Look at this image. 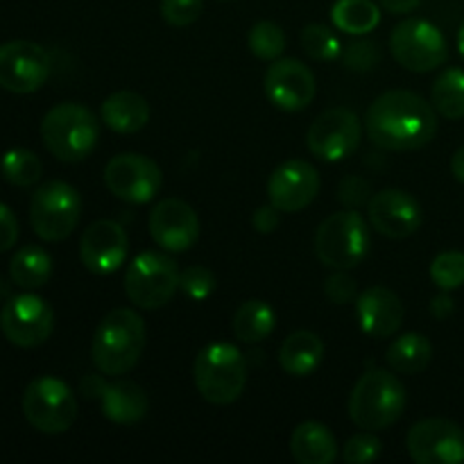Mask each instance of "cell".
<instances>
[{"label": "cell", "instance_id": "9c48e42d", "mask_svg": "<svg viewBox=\"0 0 464 464\" xmlns=\"http://www.w3.org/2000/svg\"><path fill=\"white\" fill-rule=\"evenodd\" d=\"M23 415L39 433H66L77 417L75 394L63 381L41 376L32 381L23 392Z\"/></svg>", "mask_w": 464, "mask_h": 464}, {"label": "cell", "instance_id": "4fadbf2b", "mask_svg": "<svg viewBox=\"0 0 464 464\" xmlns=\"http://www.w3.org/2000/svg\"><path fill=\"white\" fill-rule=\"evenodd\" d=\"M50 54L32 41H9L0 45V86L12 93H34L48 82Z\"/></svg>", "mask_w": 464, "mask_h": 464}, {"label": "cell", "instance_id": "277c9868", "mask_svg": "<svg viewBox=\"0 0 464 464\" xmlns=\"http://www.w3.org/2000/svg\"><path fill=\"white\" fill-rule=\"evenodd\" d=\"M406 411V388L385 370H372L361 376L349 397V417L362 430H385L397 424Z\"/></svg>", "mask_w": 464, "mask_h": 464}, {"label": "cell", "instance_id": "f1b7e54d", "mask_svg": "<svg viewBox=\"0 0 464 464\" xmlns=\"http://www.w3.org/2000/svg\"><path fill=\"white\" fill-rule=\"evenodd\" d=\"M331 18L347 34H370L381 23V12L372 0H338L331 9Z\"/></svg>", "mask_w": 464, "mask_h": 464}, {"label": "cell", "instance_id": "7a4b0ae2", "mask_svg": "<svg viewBox=\"0 0 464 464\" xmlns=\"http://www.w3.org/2000/svg\"><path fill=\"white\" fill-rule=\"evenodd\" d=\"M145 349V322L131 308H116L98 324L91 356L100 374L122 376L139 362Z\"/></svg>", "mask_w": 464, "mask_h": 464}, {"label": "cell", "instance_id": "d6986e66", "mask_svg": "<svg viewBox=\"0 0 464 464\" xmlns=\"http://www.w3.org/2000/svg\"><path fill=\"white\" fill-rule=\"evenodd\" d=\"M367 211H370L372 227L381 236L394 240L415 234L421 227V218H424L420 202L411 193L399 188H385L372 195Z\"/></svg>", "mask_w": 464, "mask_h": 464}, {"label": "cell", "instance_id": "f35d334b", "mask_svg": "<svg viewBox=\"0 0 464 464\" xmlns=\"http://www.w3.org/2000/svg\"><path fill=\"white\" fill-rule=\"evenodd\" d=\"M338 198L344 207L353 208V211L361 207H365V204H370V199H372L370 181L362 179V177H358V175L344 177V179L340 181Z\"/></svg>", "mask_w": 464, "mask_h": 464}, {"label": "cell", "instance_id": "30bf717a", "mask_svg": "<svg viewBox=\"0 0 464 464\" xmlns=\"http://www.w3.org/2000/svg\"><path fill=\"white\" fill-rule=\"evenodd\" d=\"M390 53L406 71L430 72L449 59V45L440 27L426 18H406L390 34Z\"/></svg>", "mask_w": 464, "mask_h": 464}, {"label": "cell", "instance_id": "1f68e13d", "mask_svg": "<svg viewBox=\"0 0 464 464\" xmlns=\"http://www.w3.org/2000/svg\"><path fill=\"white\" fill-rule=\"evenodd\" d=\"M249 50L263 62H276L285 50V34L276 23L261 21L249 30Z\"/></svg>", "mask_w": 464, "mask_h": 464}, {"label": "cell", "instance_id": "7dc6e473", "mask_svg": "<svg viewBox=\"0 0 464 464\" xmlns=\"http://www.w3.org/2000/svg\"><path fill=\"white\" fill-rule=\"evenodd\" d=\"M458 50H460V54L464 59V21H462L460 30H458Z\"/></svg>", "mask_w": 464, "mask_h": 464}, {"label": "cell", "instance_id": "7c38bea8", "mask_svg": "<svg viewBox=\"0 0 464 464\" xmlns=\"http://www.w3.org/2000/svg\"><path fill=\"white\" fill-rule=\"evenodd\" d=\"M104 184L118 199L130 204H148L157 198L163 184L161 168L143 154H118L104 168Z\"/></svg>", "mask_w": 464, "mask_h": 464}, {"label": "cell", "instance_id": "3957f363", "mask_svg": "<svg viewBox=\"0 0 464 464\" xmlns=\"http://www.w3.org/2000/svg\"><path fill=\"white\" fill-rule=\"evenodd\" d=\"M41 139L45 150L63 163L84 161L100 139V122L89 107L62 102L41 121Z\"/></svg>", "mask_w": 464, "mask_h": 464}, {"label": "cell", "instance_id": "44dd1931", "mask_svg": "<svg viewBox=\"0 0 464 464\" xmlns=\"http://www.w3.org/2000/svg\"><path fill=\"white\" fill-rule=\"evenodd\" d=\"M403 304L397 293L383 285L367 288L356 297V317L358 326L370 338L383 340L397 334L403 324Z\"/></svg>", "mask_w": 464, "mask_h": 464}, {"label": "cell", "instance_id": "ac0fdd59", "mask_svg": "<svg viewBox=\"0 0 464 464\" xmlns=\"http://www.w3.org/2000/svg\"><path fill=\"white\" fill-rule=\"evenodd\" d=\"M320 193V175L304 159L284 161L267 181V198L284 213H299Z\"/></svg>", "mask_w": 464, "mask_h": 464}, {"label": "cell", "instance_id": "8992f818", "mask_svg": "<svg viewBox=\"0 0 464 464\" xmlns=\"http://www.w3.org/2000/svg\"><path fill=\"white\" fill-rule=\"evenodd\" d=\"M370 245L367 222L353 208L329 216L315 234L317 258L335 270H352L361 266L370 252Z\"/></svg>", "mask_w": 464, "mask_h": 464}, {"label": "cell", "instance_id": "83f0119b", "mask_svg": "<svg viewBox=\"0 0 464 464\" xmlns=\"http://www.w3.org/2000/svg\"><path fill=\"white\" fill-rule=\"evenodd\" d=\"M231 326H234V335L240 343L256 344L270 338L276 326V315L270 304L261 302V299H249L236 311Z\"/></svg>", "mask_w": 464, "mask_h": 464}, {"label": "cell", "instance_id": "bcb514c9", "mask_svg": "<svg viewBox=\"0 0 464 464\" xmlns=\"http://www.w3.org/2000/svg\"><path fill=\"white\" fill-rule=\"evenodd\" d=\"M451 172H453V177H456V179L460 181V184H464V145H462L460 150H458L456 154H453Z\"/></svg>", "mask_w": 464, "mask_h": 464}, {"label": "cell", "instance_id": "d6a6232c", "mask_svg": "<svg viewBox=\"0 0 464 464\" xmlns=\"http://www.w3.org/2000/svg\"><path fill=\"white\" fill-rule=\"evenodd\" d=\"M302 48L308 57L317 59V62H331V59H338L343 54L338 36L320 23H311V25L304 27Z\"/></svg>", "mask_w": 464, "mask_h": 464}, {"label": "cell", "instance_id": "e575fe53", "mask_svg": "<svg viewBox=\"0 0 464 464\" xmlns=\"http://www.w3.org/2000/svg\"><path fill=\"white\" fill-rule=\"evenodd\" d=\"M179 288L184 290L186 297L204 302L216 290V275L204 266H190L179 275Z\"/></svg>", "mask_w": 464, "mask_h": 464}, {"label": "cell", "instance_id": "e0dca14e", "mask_svg": "<svg viewBox=\"0 0 464 464\" xmlns=\"http://www.w3.org/2000/svg\"><path fill=\"white\" fill-rule=\"evenodd\" d=\"M150 234L163 252H188L199 238V218L184 199H163L150 213Z\"/></svg>", "mask_w": 464, "mask_h": 464}, {"label": "cell", "instance_id": "6da1fadb", "mask_svg": "<svg viewBox=\"0 0 464 464\" xmlns=\"http://www.w3.org/2000/svg\"><path fill=\"white\" fill-rule=\"evenodd\" d=\"M372 143L390 152L421 150L435 139V107L412 91H385L372 102L365 116Z\"/></svg>", "mask_w": 464, "mask_h": 464}, {"label": "cell", "instance_id": "ba28073f", "mask_svg": "<svg viewBox=\"0 0 464 464\" xmlns=\"http://www.w3.org/2000/svg\"><path fill=\"white\" fill-rule=\"evenodd\" d=\"M82 218V198L66 181H45L30 202V222L45 243L66 240Z\"/></svg>", "mask_w": 464, "mask_h": 464}, {"label": "cell", "instance_id": "d4e9b609", "mask_svg": "<svg viewBox=\"0 0 464 464\" xmlns=\"http://www.w3.org/2000/svg\"><path fill=\"white\" fill-rule=\"evenodd\" d=\"M324 361V343L313 331H295L279 352L281 370L290 376H311Z\"/></svg>", "mask_w": 464, "mask_h": 464}, {"label": "cell", "instance_id": "484cf974", "mask_svg": "<svg viewBox=\"0 0 464 464\" xmlns=\"http://www.w3.org/2000/svg\"><path fill=\"white\" fill-rule=\"evenodd\" d=\"M9 276L23 290L44 288L53 276V258L44 247L27 245L18 249L9 261Z\"/></svg>", "mask_w": 464, "mask_h": 464}, {"label": "cell", "instance_id": "cb8c5ba5", "mask_svg": "<svg viewBox=\"0 0 464 464\" xmlns=\"http://www.w3.org/2000/svg\"><path fill=\"white\" fill-rule=\"evenodd\" d=\"M290 451L299 464H331L338 458V442L324 424L304 421L290 438Z\"/></svg>", "mask_w": 464, "mask_h": 464}, {"label": "cell", "instance_id": "74e56055", "mask_svg": "<svg viewBox=\"0 0 464 464\" xmlns=\"http://www.w3.org/2000/svg\"><path fill=\"white\" fill-rule=\"evenodd\" d=\"M379 59L381 53L372 41H353L343 53V62L349 71H372Z\"/></svg>", "mask_w": 464, "mask_h": 464}, {"label": "cell", "instance_id": "9a60e30c", "mask_svg": "<svg viewBox=\"0 0 464 464\" xmlns=\"http://www.w3.org/2000/svg\"><path fill=\"white\" fill-rule=\"evenodd\" d=\"M408 453L420 464L464 462V430L449 420H421L406 438Z\"/></svg>", "mask_w": 464, "mask_h": 464}, {"label": "cell", "instance_id": "60d3db41", "mask_svg": "<svg viewBox=\"0 0 464 464\" xmlns=\"http://www.w3.org/2000/svg\"><path fill=\"white\" fill-rule=\"evenodd\" d=\"M18 240V220L7 204L0 202V254L9 252Z\"/></svg>", "mask_w": 464, "mask_h": 464}, {"label": "cell", "instance_id": "f546056e", "mask_svg": "<svg viewBox=\"0 0 464 464\" xmlns=\"http://www.w3.org/2000/svg\"><path fill=\"white\" fill-rule=\"evenodd\" d=\"M433 107L449 121L464 118V71L447 68L433 84Z\"/></svg>", "mask_w": 464, "mask_h": 464}, {"label": "cell", "instance_id": "52a82bcc", "mask_svg": "<svg viewBox=\"0 0 464 464\" xmlns=\"http://www.w3.org/2000/svg\"><path fill=\"white\" fill-rule=\"evenodd\" d=\"M179 267L163 252H143L125 272V295L134 306L157 311L179 290Z\"/></svg>", "mask_w": 464, "mask_h": 464}, {"label": "cell", "instance_id": "4dcf8cb0", "mask_svg": "<svg viewBox=\"0 0 464 464\" xmlns=\"http://www.w3.org/2000/svg\"><path fill=\"white\" fill-rule=\"evenodd\" d=\"M0 172H3V179L7 184L25 188V186L36 184L41 179V175H44V163H41V159L32 150L14 148L3 154Z\"/></svg>", "mask_w": 464, "mask_h": 464}, {"label": "cell", "instance_id": "f6af8a7d", "mask_svg": "<svg viewBox=\"0 0 464 464\" xmlns=\"http://www.w3.org/2000/svg\"><path fill=\"white\" fill-rule=\"evenodd\" d=\"M379 3L392 14H408L415 7H420L421 0H379Z\"/></svg>", "mask_w": 464, "mask_h": 464}, {"label": "cell", "instance_id": "836d02e7", "mask_svg": "<svg viewBox=\"0 0 464 464\" xmlns=\"http://www.w3.org/2000/svg\"><path fill=\"white\" fill-rule=\"evenodd\" d=\"M430 279L444 293L464 285V252H442L430 263Z\"/></svg>", "mask_w": 464, "mask_h": 464}, {"label": "cell", "instance_id": "b9f144b4", "mask_svg": "<svg viewBox=\"0 0 464 464\" xmlns=\"http://www.w3.org/2000/svg\"><path fill=\"white\" fill-rule=\"evenodd\" d=\"M279 208L275 204H266V207L256 208L252 216V225L258 234H272L276 227L281 225V216H279Z\"/></svg>", "mask_w": 464, "mask_h": 464}, {"label": "cell", "instance_id": "8fae6325", "mask_svg": "<svg viewBox=\"0 0 464 464\" xmlns=\"http://www.w3.org/2000/svg\"><path fill=\"white\" fill-rule=\"evenodd\" d=\"M54 313L39 295H16L0 311V331L12 344L23 349L41 347L53 335Z\"/></svg>", "mask_w": 464, "mask_h": 464}, {"label": "cell", "instance_id": "ee69618b", "mask_svg": "<svg viewBox=\"0 0 464 464\" xmlns=\"http://www.w3.org/2000/svg\"><path fill=\"white\" fill-rule=\"evenodd\" d=\"M453 311H456V306H453V299L449 297V295H440V297H435L433 302H430V313H433V317H438V320H447Z\"/></svg>", "mask_w": 464, "mask_h": 464}, {"label": "cell", "instance_id": "ffe728a7", "mask_svg": "<svg viewBox=\"0 0 464 464\" xmlns=\"http://www.w3.org/2000/svg\"><path fill=\"white\" fill-rule=\"evenodd\" d=\"M125 229L113 220H98L89 225L80 240V258L95 275H111L127 258Z\"/></svg>", "mask_w": 464, "mask_h": 464}, {"label": "cell", "instance_id": "7bdbcfd3", "mask_svg": "<svg viewBox=\"0 0 464 464\" xmlns=\"http://www.w3.org/2000/svg\"><path fill=\"white\" fill-rule=\"evenodd\" d=\"M104 385H107V381H104L102 376H98V374L84 376L80 383V392L84 394V399H93V401H98V397H100V392H102Z\"/></svg>", "mask_w": 464, "mask_h": 464}, {"label": "cell", "instance_id": "d590c367", "mask_svg": "<svg viewBox=\"0 0 464 464\" xmlns=\"http://www.w3.org/2000/svg\"><path fill=\"white\" fill-rule=\"evenodd\" d=\"M204 0H161V16L168 25H193L202 16Z\"/></svg>", "mask_w": 464, "mask_h": 464}, {"label": "cell", "instance_id": "2e32d148", "mask_svg": "<svg viewBox=\"0 0 464 464\" xmlns=\"http://www.w3.org/2000/svg\"><path fill=\"white\" fill-rule=\"evenodd\" d=\"M266 95L281 111H302L315 98V77L299 59H276L266 72Z\"/></svg>", "mask_w": 464, "mask_h": 464}, {"label": "cell", "instance_id": "603a6c76", "mask_svg": "<svg viewBox=\"0 0 464 464\" xmlns=\"http://www.w3.org/2000/svg\"><path fill=\"white\" fill-rule=\"evenodd\" d=\"M100 118L109 130L118 131V134H134L148 125L150 104L143 95L134 93V91H118L104 100Z\"/></svg>", "mask_w": 464, "mask_h": 464}, {"label": "cell", "instance_id": "5b68a950", "mask_svg": "<svg viewBox=\"0 0 464 464\" xmlns=\"http://www.w3.org/2000/svg\"><path fill=\"white\" fill-rule=\"evenodd\" d=\"M193 376L202 399L213 406H229L243 394L247 367L243 353L234 344L213 343L195 358Z\"/></svg>", "mask_w": 464, "mask_h": 464}, {"label": "cell", "instance_id": "5bb4252c", "mask_svg": "<svg viewBox=\"0 0 464 464\" xmlns=\"http://www.w3.org/2000/svg\"><path fill=\"white\" fill-rule=\"evenodd\" d=\"M306 140L308 150L322 161H343L361 145V121L352 109H329L313 121Z\"/></svg>", "mask_w": 464, "mask_h": 464}, {"label": "cell", "instance_id": "7402d4cb", "mask_svg": "<svg viewBox=\"0 0 464 464\" xmlns=\"http://www.w3.org/2000/svg\"><path fill=\"white\" fill-rule=\"evenodd\" d=\"M102 415L113 424H139L148 415V397L134 381H113L102 388L98 397Z\"/></svg>", "mask_w": 464, "mask_h": 464}, {"label": "cell", "instance_id": "8d00e7d4", "mask_svg": "<svg viewBox=\"0 0 464 464\" xmlns=\"http://www.w3.org/2000/svg\"><path fill=\"white\" fill-rule=\"evenodd\" d=\"M381 447H383V444H381V440L376 438V435H372V430H367V433H358L344 444L343 460L349 464L372 462L381 456V451H383Z\"/></svg>", "mask_w": 464, "mask_h": 464}, {"label": "cell", "instance_id": "ab89813d", "mask_svg": "<svg viewBox=\"0 0 464 464\" xmlns=\"http://www.w3.org/2000/svg\"><path fill=\"white\" fill-rule=\"evenodd\" d=\"M324 295L334 304L356 302V297H358L356 281H353L349 275H344V272H338V275H331L329 279L324 281Z\"/></svg>", "mask_w": 464, "mask_h": 464}, {"label": "cell", "instance_id": "4316f807", "mask_svg": "<svg viewBox=\"0 0 464 464\" xmlns=\"http://www.w3.org/2000/svg\"><path fill=\"white\" fill-rule=\"evenodd\" d=\"M388 365L397 374H421L433 361V344L424 334H406L394 340L388 349Z\"/></svg>", "mask_w": 464, "mask_h": 464}]
</instances>
